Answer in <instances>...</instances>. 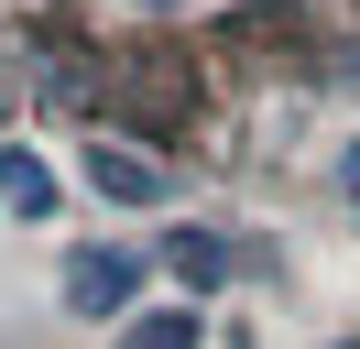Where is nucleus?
<instances>
[{
  "instance_id": "obj_2",
  "label": "nucleus",
  "mask_w": 360,
  "mask_h": 349,
  "mask_svg": "<svg viewBox=\"0 0 360 349\" xmlns=\"http://www.w3.org/2000/svg\"><path fill=\"white\" fill-rule=\"evenodd\" d=\"M88 186L120 196V208H153V196H164V164L131 153V142H88Z\"/></svg>"
},
{
  "instance_id": "obj_5",
  "label": "nucleus",
  "mask_w": 360,
  "mask_h": 349,
  "mask_svg": "<svg viewBox=\"0 0 360 349\" xmlns=\"http://www.w3.org/2000/svg\"><path fill=\"white\" fill-rule=\"evenodd\" d=\"M120 349H197V317H186V305H175V317H131Z\"/></svg>"
},
{
  "instance_id": "obj_4",
  "label": "nucleus",
  "mask_w": 360,
  "mask_h": 349,
  "mask_svg": "<svg viewBox=\"0 0 360 349\" xmlns=\"http://www.w3.org/2000/svg\"><path fill=\"white\" fill-rule=\"evenodd\" d=\"M0 208H22V218H55V174H44V153L0 142Z\"/></svg>"
},
{
  "instance_id": "obj_1",
  "label": "nucleus",
  "mask_w": 360,
  "mask_h": 349,
  "mask_svg": "<svg viewBox=\"0 0 360 349\" xmlns=\"http://www.w3.org/2000/svg\"><path fill=\"white\" fill-rule=\"evenodd\" d=\"M131 295H142V262L131 251H77L66 262V305H77V317H120Z\"/></svg>"
},
{
  "instance_id": "obj_3",
  "label": "nucleus",
  "mask_w": 360,
  "mask_h": 349,
  "mask_svg": "<svg viewBox=\"0 0 360 349\" xmlns=\"http://www.w3.org/2000/svg\"><path fill=\"white\" fill-rule=\"evenodd\" d=\"M164 273H175L186 295H219V284H229V240L219 229H175V240H164Z\"/></svg>"
}]
</instances>
